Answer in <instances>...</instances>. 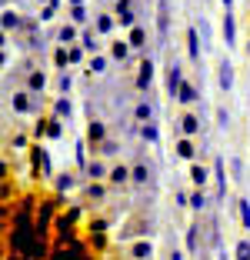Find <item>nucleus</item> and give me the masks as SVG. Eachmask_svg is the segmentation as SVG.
<instances>
[{"instance_id": "cd10ccee", "label": "nucleus", "mask_w": 250, "mask_h": 260, "mask_svg": "<svg viewBox=\"0 0 250 260\" xmlns=\"http://www.w3.org/2000/svg\"><path fill=\"white\" fill-rule=\"evenodd\" d=\"M87 177H90V180H107V177H110V167H107L104 160H90V167H87Z\"/></svg>"}, {"instance_id": "864d4df0", "label": "nucleus", "mask_w": 250, "mask_h": 260, "mask_svg": "<svg viewBox=\"0 0 250 260\" xmlns=\"http://www.w3.org/2000/svg\"><path fill=\"white\" fill-rule=\"evenodd\" d=\"M217 260H227V253H217Z\"/></svg>"}, {"instance_id": "79ce46f5", "label": "nucleus", "mask_w": 250, "mask_h": 260, "mask_svg": "<svg viewBox=\"0 0 250 260\" xmlns=\"http://www.w3.org/2000/svg\"><path fill=\"white\" fill-rule=\"evenodd\" d=\"M213 117H217V127H220V130L230 127V110H227V107H217V114H213Z\"/></svg>"}, {"instance_id": "5fc2aeb1", "label": "nucleus", "mask_w": 250, "mask_h": 260, "mask_svg": "<svg viewBox=\"0 0 250 260\" xmlns=\"http://www.w3.org/2000/svg\"><path fill=\"white\" fill-rule=\"evenodd\" d=\"M37 4H44V7H47V4H50V0H37Z\"/></svg>"}, {"instance_id": "7ed1b4c3", "label": "nucleus", "mask_w": 250, "mask_h": 260, "mask_svg": "<svg viewBox=\"0 0 250 260\" xmlns=\"http://www.w3.org/2000/svg\"><path fill=\"white\" fill-rule=\"evenodd\" d=\"M114 17H117V27H120V30H134V27H137V10H134V0H117Z\"/></svg>"}, {"instance_id": "bb28decb", "label": "nucleus", "mask_w": 250, "mask_h": 260, "mask_svg": "<svg viewBox=\"0 0 250 260\" xmlns=\"http://www.w3.org/2000/svg\"><path fill=\"white\" fill-rule=\"evenodd\" d=\"M147 180H150V167H147V164H134V167H130V184L144 187Z\"/></svg>"}, {"instance_id": "6e6d98bb", "label": "nucleus", "mask_w": 250, "mask_h": 260, "mask_svg": "<svg viewBox=\"0 0 250 260\" xmlns=\"http://www.w3.org/2000/svg\"><path fill=\"white\" fill-rule=\"evenodd\" d=\"M247 57H250V40H247Z\"/></svg>"}, {"instance_id": "20e7f679", "label": "nucleus", "mask_w": 250, "mask_h": 260, "mask_svg": "<svg viewBox=\"0 0 250 260\" xmlns=\"http://www.w3.org/2000/svg\"><path fill=\"white\" fill-rule=\"evenodd\" d=\"M153 77H157V67H153L150 57H144V60H140V67H137L134 87H137L140 93H147V90H150V84H153Z\"/></svg>"}, {"instance_id": "f257e3e1", "label": "nucleus", "mask_w": 250, "mask_h": 260, "mask_svg": "<svg viewBox=\"0 0 250 260\" xmlns=\"http://www.w3.org/2000/svg\"><path fill=\"white\" fill-rule=\"evenodd\" d=\"M10 107H14V114H40V97L30 90H17L14 97H10Z\"/></svg>"}, {"instance_id": "72a5a7b5", "label": "nucleus", "mask_w": 250, "mask_h": 260, "mask_svg": "<svg viewBox=\"0 0 250 260\" xmlns=\"http://www.w3.org/2000/svg\"><path fill=\"white\" fill-rule=\"evenodd\" d=\"M47 137H50V140L64 137V120H60V117H50V120H47Z\"/></svg>"}, {"instance_id": "f704fd0d", "label": "nucleus", "mask_w": 250, "mask_h": 260, "mask_svg": "<svg viewBox=\"0 0 250 260\" xmlns=\"http://www.w3.org/2000/svg\"><path fill=\"white\" fill-rule=\"evenodd\" d=\"M67 20L77 23V27H83V23H87V7H67Z\"/></svg>"}, {"instance_id": "2f4dec72", "label": "nucleus", "mask_w": 250, "mask_h": 260, "mask_svg": "<svg viewBox=\"0 0 250 260\" xmlns=\"http://www.w3.org/2000/svg\"><path fill=\"white\" fill-rule=\"evenodd\" d=\"M34 164L40 167V174H44V177H50V153H47L44 147H37V150H34Z\"/></svg>"}, {"instance_id": "393cba45", "label": "nucleus", "mask_w": 250, "mask_h": 260, "mask_svg": "<svg viewBox=\"0 0 250 260\" xmlns=\"http://www.w3.org/2000/svg\"><path fill=\"white\" fill-rule=\"evenodd\" d=\"M130 257L134 260H150L153 257V244L150 240H137V244H130Z\"/></svg>"}, {"instance_id": "1a4fd4ad", "label": "nucleus", "mask_w": 250, "mask_h": 260, "mask_svg": "<svg viewBox=\"0 0 250 260\" xmlns=\"http://www.w3.org/2000/svg\"><path fill=\"white\" fill-rule=\"evenodd\" d=\"M177 123H180V137H197L200 127H204V117L200 114H183Z\"/></svg>"}, {"instance_id": "a18cd8bd", "label": "nucleus", "mask_w": 250, "mask_h": 260, "mask_svg": "<svg viewBox=\"0 0 250 260\" xmlns=\"http://www.w3.org/2000/svg\"><path fill=\"white\" fill-rule=\"evenodd\" d=\"M67 50H70V67H74V63H80V60H83V54H87V50H83V47H80V44H74V47H67Z\"/></svg>"}, {"instance_id": "49530a36", "label": "nucleus", "mask_w": 250, "mask_h": 260, "mask_svg": "<svg viewBox=\"0 0 250 260\" xmlns=\"http://www.w3.org/2000/svg\"><path fill=\"white\" fill-rule=\"evenodd\" d=\"M53 14H57V7H53V4L40 7V23H50V20H53Z\"/></svg>"}, {"instance_id": "58836bf2", "label": "nucleus", "mask_w": 250, "mask_h": 260, "mask_svg": "<svg viewBox=\"0 0 250 260\" xmlns=\"http://www.w3.org/2000/svg\"><path fill=\"white\" fill-rule=\"evenodd\" d=\"M234 257H237V260H250V240H247V237H240V240H237Z\"/></svg>"}, {"instance_id": "9d476101", "label": "nucleus", "mask_w": 250, "mask_h": 260, "mask_svg": "<svg viewBox=\"0 0 250 260\" xmlns=\"http://www.w3.org/2000/svg\"><path fill=\"white\" fill-rule=\"evenodd\" d=\"M80 47H83L90 57H97V54H100V34L93 30V27H83V30H80Z\"/></svg>"}, {"instance_id": "2eb2a0df", "label": "nucleus", "mask_w": 250, "mask_h": 260, "mask_svg": "<svg viewBox=\"0 0 250 260\" xmlns=\"http://www.w3.org/2000/svg\"><path fill=\"white\" fill-rule=\"evenodd\" d=\"M200 100V87L194 84V80H183L180 93H177V104H183V107H190V104H197Z\"/></svg>"}, {"instance_id": "e433bc0d", "label": "nucleus", "mask_w": 250, "mask_h": 260, "mask_svg": "<svg viewBox=\"0 0 250 260\" xmlns=\"http://www.w3.org/2000/svg\"><path fill=\"white\" fill-rule=\"evenodd\" d=\"M207 204H210V200H207V193H204V190H194V193H190V210H197V214H200Z\"/></svg>"}, {"instance_id": "09e8293b", "label": "nucleus", "mask_w": 250, "mask_h": 260, "mask_svg": "<svg viewBox=\"0 0 250 260\" xmlns=\"http://www.w3.org/2000/svg\"><path fill=\"white\" fill-rule=\"evenodd\" d=\"M14 147H17V150H23V147H27V137H23V134H17V137H14Z\"/></svg>"}, {"instance_id": "f3484780", "label": "nucleus", "mask_w": 250, "mask_h": 260, "mask_svg": "<svg viewBox=\"0 0 250 260\" xmlns=\"http://www.w3.org/2000/svg\"><path fill=\"white\" fill-rule=\"evenodd\" d=\"M0 17H4V20H0V23H4V37H7L10 30L17 34V30L23 27V23H27V20H23L20 14H17V10H10V7H4V14H0Z\"/></svg>"}, {"instance_id": "473e14b6", "label": "nucleus", "mask_w": 250, "mask_h": 260, "mask_svg": "<svg viewBox=\"0 0 250 260\" xmlns=\"http://www.w3.org/2000/svg\"><path fill=\"white\" fill-rule=\"evenodd\" d=\"M53 67H57V70L70 67V50H67V47H60V44H57V50H53Z\"/></svg>"}, {"instance_id": "dca6fc26", "label": "nucleus", "mask_w": 250, "mask_h": 260, "mask_svg": "<svg viewBox=\"0 0 250 260\" xmlns=\"http://www.w3.org/2000/svg\"><path fill=\"white\" fill-rule=\"evenodd\" d=\"M157 30H160V40H167V30H170V0L157 4Z\"/></svg>"}, {"instance_id": "b1692460", "label": "nucleus", "mask_w": 250, "mask_h": 260, "mask_svg": "<svg viewBox=\"0 0 250 260\" xmlns=\"http://www.w3.org/2000/svg\"><path fill=\"white\" fill-rule=\"evenodd\" d=\"M127 44L134 47V50H147V30L137 23L134 30H127Z\"/></svg>"}, {"instance_id": "c9c22d12", "label": "nucleus", "mask_w": 250, "mask_h": 260, "mask_svg": "<svg viewBox=\"0 0 250 260\" xmlns=\"http://www.w3.org/2000/svg\"><path fill=\"white\" fill-rule=\"evenodd\" d=\"M70 87H74V77H70V70H60V77H57V90H60V97H67Z\"/></svg>"}, {"instance_id": "3c124183", "label": "nucleus", "mask_w": 250, "mask_h": 260, "mask_svg": "<svg viewBox=\"0 0 250 260\" xmlns=\"http://www.w3.org/2000/svg\"><path fill=\"white\" fill-rule=\"evenodd\" d=\"M224 4V10H234V0H220Z\"/></svg>"}, {"instance_id": "de8ad7c7", "label": "nucleus", "mask_w": 250, "mask_h": 260, "mask_svg": "<svg viewBox=\"0 0 250 260\" xmlns=\"http://www.w3.org/2000/svg\"><path fill=\"white\" fill-rule=\"evenodd\" d=\"M230 170H234L237 180H243V164H240V160H230Z\"/></svg>"}, {"instance_id": "f03ea898", "label": "nucleus", "mask_w": 250, "mask_h": 260, "mask_svg": "<svg viewBox=\"0 0 250 260\" xmlns=\"http://www.w3.org/2000/svg\"><path fill=\"white\" fill-rule=\"evenodd\" d=\"M183 63L180 60H170L167 63V80H164V87H167V97L170 100H177V93H180V87H183Z\"/></svg>"}, {"instance_id": "4c0bfd02", "label": "nucleus", "mask_w": 250, "mask_h": 260, "mask_svg": "<svg viewBox=\"0 0 250 260\" xmlns=\"http://www.w3.org/2000/svg\"><path fill=\"white\" fill-rule=\"evenodd\" d=\"M90 74H93V77H100V74H107V57H104V54H97V57H90Z\"/></svg>"}, {"instance_id": "4468645a", "label": "nucleus", "mask_w": 250, "mask_h": 260, "mask_svg": "<svg viewBox=\"0 0 250 260\" xmlns=\"http://www.w3.org/2000/svg\"><path fill=\"white\" fill-rule=\"evenodd\" d=\"M200 47H204L200 30H197V27H187V57H190L194 63H200Z\"/></svg>"}, {"instance_id": "ddd939ff", "label": "nucleus", "mask_w": 250, "mask_h": 260, "mask_svg": "<svg viewBox=\"0 0 250 260\" xmlns=\"http://www.w3.org/2000/svg\"><path fill=\"white\" fill-rule=\"evenodd\" d=\"M57 44L60 47H74V44H80V30H77V23H60V30H57Z\"/></svg>"}, {"instance_id": "423d86ee", "label": "nucleus", "mask_w": 250, "mask_h": 260, "mask_svg": "<svg viewBox=\"0 0 250 260\" xmlns=\"http://www.w3.org/2000/svg\"><path fill=\"white\" fill-rule=\"evenodd\" d=\"M220 34H224V44H227V50H230V47H237V17H234V10H224Z\"/></svg>"}, {"instance_id": "a211bd4d", "label": "nucleus", "mask_w": 250, "mask_h": 260, "mask_svg": "<svg viewBox=\"0 0 250 260\" xmlns=\"http://www.w3.org/2000/svg\"><path fill=\"white\" fill-rule=\"evenodd\" d=\"M93 30H97L100 37L114 34V30H117V17H114V14H97V17H93Z\"/></svg>"}, {"instance_id": "c756f323", "label": "nucleus", "mask_w": 250, "mask_h": 260, "mask_svg": "<svg viewBox=\"0 0 250 260\" xmlns=\"http://www.w3.org/2000/svg\"><path fill=\"white\" fill-rule=\"evenodd\" d=\"M74 160H77V167L87 174V167H90V157H87V144H83V140H77V144H74Z\"/></svg>"}, {"instance_id": "5701e85b", "label": "nucleus", "mask_w": 250, "mask_h": 260, "mask_svg": "<svg viewBox=\"0 0 250 260\" xmlns=\"http://www.w3.org/2000/svg\"><path fill=\"white\" fill-rule=\"evenodd\" d=\"M53 117H60V120H70V117H74L70 97H53Z\"/></svg>"}, {"instance_id": "c85d7f7f", "label": "nucleus", "mask_w": 250, "mask_h": 260, "mask_svg": "<svg viewBox=\"0 0 250 260\" xmlns=\"http://www.w3.org/2000/svg\"><path fill=\"white\" fill-rule=\"evenodd\" d=\"M187 253H200V223L187 227Z\"/></svg>"}, {"instance_id": "aec40b11", "label": "nucleus", "mask_w": 250, "mask_h": 260, "mask_svg": "<svg viewBox=\"0 0 250 260\" xmlns=\"http://www.w3.org/2000/svg\"><path fill=\"white\" fill-rule=\"evenodd\" d=\"M23 90H30V93H44L47 90V74L44 70H30V74H27V87H23Z\"/></svg>"}, {"instance_id": "412c9836", "label": "nucleus", "mask_w": 250, "mask_h": 260, "mask_svg": "<svg viewBox=\"0 0 250 260\" xmlns=\"http://www.w3.org/2000/svg\"><path fill=\"white\" fill-rule=\"evenodd\" d=\"M137 134H140V140H144V144H150V147H157L160 144V127L157 123H140V127H137Z\"/></svg>"}, {"instance_id": "6ab92c4d", "label": "nucleus", "mask_w": 250, "mask_h": 260, "mask_svg": "<svg viewBox=\"0 0 250 260\" xmlns=\"http://www.w3.org/2000/svg\"><path fill=\"white\" fill-rule=\"evenodd\" d=\"M107 184H110V187L130 184V167H127V164H114V167H110V177H107Z\"/></svg>"}, {"instance_id": "7c9ffc66", "label": "nucleus", "mask_w": 250, "mask_h": 260, "mask_svg": "<svg viewBox=\"0 0 250 260\" xmlns=\"http://www.w3.org/2000/svg\"><path fill=\"white\" fill-rule=\"evenodd\" d=\"M237 217H240V227L250 230V200L247 197H237Z\"/></svg>"}, {"instance_id": "a19ab883", "label": "nucleus", "mask_w": 250, "mask_h": 260, "mask_svg": "<svg viewBox=\"0 0 250 260\" xmlns=\"http://www.w3.org/2000/svg\"><path fill=\"white\" fill-rule=\"evenodd\" d=\"M194 27H197V30H200V40H204V47H210V23H207L204 17H200V20L194 23Z\"/></svg>"}, {"instance_id": "9b49d317", "label": "nucleus", "mask_w": 250, "mask_h": 260, "mask_svg": "<svg viewBox=\"0 0 250 260\" xmlns=\"http://www.w3.org/2000/svg\"><path fill=\"white\" fill-rule=\"evenodd\" d=\"M213 180H217V200H224L227 197V164H224V157L213 160Z\"/></svg>"}, {"instance_id": "603ef678", "label": "nucleus", "mask_w": 250, "mask_h": 260, "mask_svg": "<svg viewBox=\"0 0 250 260\" xmlns=\"http://www.w3.org/2000/svg\"><path fill=\"white\" fill-rule=\"evenodd\" d=\"M67 4L70 7H83V0H67Z\"/></svg>"}, {"instance_id": "4be33fe9", "label": "nucleus", "mask_w": 250, "mask_h": 260, "mask_svg": "<svg viewBox=\"0 0 250 260\" xmlns=\"http://www.w3.org/2000/svg\"><path fill=\"white\" fill-rule=\"evenodd\" d=\"M134 120L137 123H150L153 120V104L150 100H137L134 104Z\"/></svg>"}, {"instance_id": "39448f33", "label": "nucleus", "mask_w": 250, "mask_h": 260, "mask_svg": "<svg viewBox=\"0 0 250 260\" xmlns=\"http://www.w3.org/2000/svg\"><path fill=\"white\" fill-rule=\"evenodd\" d=\"M234 63H230V57H220L217 60V87H220V93H230L234 90Z\"/></svg>"}, {"instance_id": "a878e982", "label": "nucleus", "mask_w": 250, "mask_h": 260, "mask_svg": "<svg viewBox=\"0 0 250 260\" xmlns=\"http://www.w3.org/2000/svg\"><path fill=\"white\" fill-rule=\"evenodd\" d=\"M130 50H134V47L127 44V37H120V40H114V44H110V57H114V60H127L130 57Z\"/></svg>"}, {"instance_id": "ea45409f", "label": "nucleus", "mask_w": 250, "mask_h": 260, "mask_svg": "<svg viewBox=\"0 0 250 260\" xmlns=\"http://www.w3.org/2000/svg\"><path fill=\"white\" fill-rule=\"evenodd\" d=\"M74 184H77V180H74V174H64V177H57V190H60V193L74 190Z\"/></svg>"}, {"instance_id": "0eeeda50", "label": "nucleus", "mask_w": 250, "mask_h": 260, "mask_svg": "<svg viewBox=\"0 0 250 260\" xmlns=\"http://www.w3.org/2000/svg\"><path fill=\"white\" fill-rule=\"evenodd\" d=\"M187 177H190V184H194V190H204L207 180L213 177V170H207L200 160H194V164H190V170H187Z\"/></svg>"}, {"instance_id": "c03bdc74", "label": "nucleus", "mask_w": 250, "mask_h": 260, "mask_svg": "<svg viewBox=\"0 0 250 260\" xmlns=\"http://www.w3.org/2000/svg\"><path fill=\"white\" fill-rule=\"evenodd\" d=\"M117 150H120V147H117V144H114V140H104V144H100V147H97V153H100V157H114V153H117Z\"/></svg>"}, {"instance_id": "37998d69", "label": "nucleus", "mask_w": 250, "mask_h": 260, "mask_svg": "<svg viewBox=\"0 0 250 260\" xmlns=\"http://www.w3.org/2000/svg\"><path fill=\"white\" fill-rule=\"evenodd\" d=\"M87 193H90V200H104V184H97V180H90V184H87Z\"/></svg>"}, {"instance_id": "8fccbe9b", "label": "nucleus", "mask_w": 250, "mask_h": 260, "mask_svg": "<svg viewBox=\"0 0 250 260\" xmlns=\"http://www.w3.org/2000/svg\"><path fill=\"white\" fill-rule=\"evenodd\" d=\"M170 260H187V257H183V250H177V247H174V250H170Z\"/></svg>"}, {"instance_id": "6e6552de", "label": "nucleus", "mask_w": 250, "mask_h": 260, "mask_svg": "<svg viewBox=\"0 0 250 260\" xmlns=\"http://www.w3.org/2000/svg\"><path fill=\"white\" fill-rule=\"evenodd\" d=\"M174 157H180V160H187V164L197 160V144H194V137H177Z\"/></svg>"}, {"instance_id": "f8f14e48", "label": "nucleus", "mask_w": 250, "mask_h": 260, "mask_svg": "<svg viewBox=\"0 0 250 260\" xmlns=\"http://www.w3.org/2000/svg\"><path fill=\"white\" fill-rule=\"evenodd\" d=\"M104 140H107V123L104 120H90V123H87V144L97 150Z\"/></svg>"}]
</instances>
